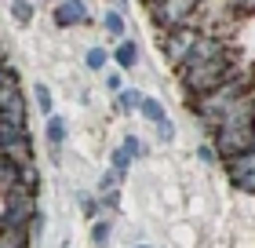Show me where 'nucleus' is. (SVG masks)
Returning <instances> with one entry per match:
<instances>
[{
	"mask_svg": "<svg viewBox=\"0 0 255 248\" xmlns=\"http://www.w3.org/2000/svg\"><path fill=\"white\" fill-rule=\"evenodd\" d=\"M245 69L234 62V51H226L223 58H212V62H197V66H179V80L182 88H186V95L197 99V95H208V91H215L219 84H226V80L241 77Z\"/></svg>",
	"mask_w": 255,
	"mask_h": 248,
	"instance_id": "1",
	"label": "nucleus"
},
{
	"mask_svg": "<svg viewBox=\"0 0 255 248\" xmlns=\"http://www.w3.org/2000/svg\"><path fill=\"white\" fill-rule=\"evenodd\" d=\"M245 91H248V69L241 77L226 80V84H219L215 91H208V95L190 99V106H193V113L201 117V124L208 128V132H219V124H223V117L230 113V106L245 95Z\"/></svg>",
	"mask_w": 255,
	"mask_h": 248,
	"instance_id": "2",
	"label": "nucleus"
},
{
	"mask_svg": "<svg viewBox=\"0 0 255 248\" xmlns=\"http://www.w3.org/2000/svg\"><path fill=\"white\" fill-rule=\"evenodd\" d=\"M146 11L153 18V26L160 29V37H164V33L190 26L193 15H197V4H190V0H160V4H146Z\"/></svg>",
	"mask_w": 255,
	"mask_h": 248,
	"instance_id": "3",
	"label": "nucleus"
},
{
	"mask_svg": "<svg viewBox=\"0 0 255 248\" xmlns=\"http://www.w3.org/2000/svg\"><path fill=\"white\" fill-rule=\"evenodd\" d=\"M197 40H201V33L186 26V29L164 33V37H160V48H164V58H168V62L179 69V66L190 58V51H193V44H197Z\"/></svg>",
	"mask_w": 255,
	"mask_h": 248,
	"instance_id": "4",
	"label": "nucleus"
},
{
	"mask_svg": "<svg viewBox=\"0 0 255 248\" xmlns=\"http://www.w3.org/2000/svg\"><path fill=\"white\" fill-rule=\"evenodd\" d=\"M55 22H59V26H80V22H88V4H80V0L55 4Z\"/></svg>",
	"mask_w": 255,
	"mask_h": 248,
	"instance_id": "5",
	"label": "nucleus"
},
{
	"mask_svg": "<svg viewBox=\"0 0 255 248\" xmlns=\"http://www.w3.org/2000/svg\"><path fill=\"white\" fill-rule=\"evenodd\" d=\"M226 172H230V179H237V175H252L255 172V143L245 153H237L234 161H226Z\"/></svg>",
	"mask_w": 255,
	"mask_h": 248,
	"instance_id": "6",
	"label": "nucleus"
},
{
	"mask_svg": "<svg viewBox=\"0 0 255 248\" xmlns=\"http://www.w3.org/2000/svg\"><path fill=\"white\" fill-rule=\"evenodd\" d=\"M113 58H117V66L131 69V66L138 62V44H135V40H121V44H117V51H113Z\"/></svg>",
	"mask_w": 255,
	"mask_h": 248,
	"instance_id": "7",
	"label": "nucleus"
},
{
	"mask_svg": "<svg viewBox=\"0 0 255 248\" xmlns=\"http://www.w3.org/2000/svg\"><path fill=\"white\" fill-rule=\"evenodd\" d=\"M0 248H29V230H0Z\"/></svg>",
	"mask_w": 255,
	"mask_h": 248,
	"instance_id": "8",
	"label": "nucleus"
},
{
	"mask_svg": "<svg viewBox=\"0 0 255 248\" xmlns=\"http://www.w3.org/2000/svg\"><path fill=\"white\" fill-rule=\"evenodd\" d=\"M15 183L26 186V190H37V186H40V168H37V164H22L18 175H15Z\"/></svg>",
	"mask_w": 255,
	"mask_h": 248,
	"instance_id": "9",
	"label": "nucleus"
},
{
	"mask_svg": "<svg viewBox=\"0 0 255 248\" xmlns=\"http://www.w3.org/2000/svg\"><path fill=\"white\" fill-rule=\"evenodd\" d=\"M138 110H142V117L149 124H160V121H168L164 117V106H160L157 99H142V106H138Z\"/></svg>",
	"mask_w": 255,
	"mask_h": 248,
	"instance_id": "10",
	"label": "nucleus"
},
{
	"mask_svg": "<svg viewBox=\"0 0 255 248\" xmlns=\"http://www.w3.org/2000/svg\"><path fill=\"white\" fill-rule=\"evenodd\" d=\"M33 11H37V7H33V4H26V0H15V4H7V15L15 18L18 26H26V22L33 18Z\"/></svg>",
	"mask_w": 255,
	"mask_h": 248,
	"instance_id": "11",
	"label": "nucleus"
},
{
	"mask_svg": "<svg viewBox=\"0 0 255 248\" xmlns=\"http://www.w3.org/2000/svg\"><path fill=\"white\" fill-rule=\"evenodd\" d=\"M62 139H66V121H62V117H51V121H48V143H51V150H59Z\"/></svg>",
	"mask_w": 255,
	"mask_h": 248,
	"instance_id": "12",
	"label": "nucleus"
},
{
	"mask_svg": "<svg viewBox=\"0 0 255 248\" xmlns=\"http://www.w3.org/2000/svg\"><path fill=\"white\" fill-rule=\"evenodd\" d=\"M117 106H121V110H138V106H142V95H138L135 88H124L117 95Z\"/></svg>",
	"mask_w": 255,
	"mask_h": 248,
	"instance_id": "13",
	"label": "nucleus"
},
{
	"mask_svg": "<svg viewBox=\"0 0 255 248\" xmlns=\"http://www.w3.org/2000/svg\"><path fill=\"white\" fill-rule=\"evenodd\" d=\"M91 241H95L99 248H106V245H110V223H106V219H99L95 227H91Z\"/></svg>",
	"mask_w": 255,
	"mask_h": 248,
	"instance_id": "14",
	"label": "nucleus"
},
{
	"mask_svg": "<svg viewBox=\"0 0 255 248\" xmlns=\"http://www.w3.org/2000/svg\"><path fill=\"white\" fill-rule=\"evenodd\" d=\"M121 179H124V175L110 168V172H106V175L99 179V190H102V194H113V190H117V183H121Z\"/></svg>",
	"mask_w": 255,
	"mask_h": 248,
	"instance_id": "15",
	"label": "nucleus"
},
{
	"mask_svg": "<svg viewBox=\"0 0 255 248\" xmlns=\"http://www.w3.org/2000/svg\"><path fill=\"white\" fill-rule=\"evenodd\" d=\"M102 26H106V33H113V37H121V33H124V18L117 15V11H110V15L102 18Z\"/></svg>",
	"mask_w": 255,
	"mask_h": 248,
	"instance_id": "16",
	"label": "nucleus"
},
{
	"mask_svg": "<svg viewBox=\"0 0 255 248\" xmlns=\"http://www.w3.org/2000/svg\"><path fill=\"white\" fill-rule=\"evenodd\" d=\"M121 150H124V153H128V157H131V161H135V157H142V153H146V146H142V143H138V139H135V135H128Z\"/></svg>",
	"mask_w": 255,
	"mask_h": 248,
	"instance_id": "17",
	"label": "nucleus"
},
{
	"mask_svg": "<svg viewBox=\"0 0 255 248\" xmlns=\"http://www.w3.org/2000/svg\"><path fill=\"white\" fill-rule=\"evenodd\" d=\"M128 168H131V157H128L124 150H113V172H121V175H128Z\"/></svg>",
	"mask_w": 255,
	"mask_h": 248,
	"instance_id": "18",
	"label": "nucleus"
},
{
	"mask_svg": "<svg viewBox=\"0 0 255 248\" xmlns=\"http://www.w3.org/2000/svg\"><path fill=\"white\" fill-rule=\"evenodd\" d=\"M106 58H110V55L102 51V48H91V51H88V66H91V69H102V66H106Z\"/></svg>",
	"mask_w": 255,
	"mask_h": 248,
	"instance_id": "19",
	"label": "nucleus"
},
{
	"mask_svg": "<svg viewBox=\"0 0 255 248\" xmlns=\"http://www.w3.org/2000/svg\"><path fill=\"white\" fill-rule=\"evenodd\" d=\"M37 102H40V113H51V91L44 84H37Z\"/></svg>",
	"mask_w": 255,
	"mask_h": 248,
	"instance_id": "20",
	"label": "nucleus"
},
{
	"mask_svg": "<svg viewBox=\"0 0 255 248\" xmlns=\"http://www.w3.org/2000/svg\"><path fill=\"white\" fill-rule=\"evenodd\" d=\"M234 186H237V190H245V194H255V172L252 175H237Z\"/></svg>",
	"mask_w": 255,
	"mask_h": 248,
	"instance_id": "21",
	"label": "nucleus"
},
{
	"mask_svg": "<svg viewBox=\"0 0 255 248\" xmlns=\"http://www.w3.org/2000/svg\"><path fill=\"white\" fill-rule=\"evenodd\" d=\"M157 135H160V143H171V139H175V128H171V121H160V124H157Z\"/></svg>",
	"mask_w": 255,
	"mask_h": 248,
	"instance_id": "22",
	"label": "nucleus"
},
{
	"mask_svg": "<svg viewBox=\"0 0 255 248\" xmlns=\"http://www.w3.org/2000/svg\"><path fill=\"white\" fill-rule=\"evenodd\" d=\"M106 88L121 95V91H124V77H121V73H110V77H106Z\"/></svg>",
	"mask_w": 255,
	"mask_h": 248,
	"instance_id": "23",
	"label": "nucleus"
},
{
	"mask_svg": "<svg viewBox=\"0 0 255 248\" xmlns=\"http://www.w3.org/2000/svg\"><path fill=\"white\" fill-rule=\"evenodd\" d=\"M80 208H84V216H95V212H99L95 197H88V194H80Z\"/></svg>",
	"mask_w": 255,
	"mask_h": 248,
	"instance_id": "24",
	"label": "nucleus"
},
{
	"mask_svg": "<svg viewBox=\"0 0 255 248\" xmlns=\"http://www.w3.org/2000/svg\"><path fill=\"white\" fill-rule=\"evenodd\" d=\"M99 205L113 212V208H117V205H121V194H117V190H113V194H102V201H99Z\"/></svg>",
	"mask_w": 255,
	"mask_h": 248,
	"instance_id": "25",
	"label": "nucleus"
},
{
	"mask_svg": "<svg viewBox=\"0 0 255 248\" xmlns=\"http://www.w3.org/2000/svg\"><path fill=\"white\" fill-rule=\"evenodd\" d=\"M197 157H201L204 164H215V150L212 146H201V150H197Z\"/></svg>",
	"mask_w": 255,
	"mask_h": 248,
	"instance_id": "26",
	"label": "nucleus"
},
{
	"mask_svg": "<svg viewBox=\"0 0 255 248\" xmlns=\"http://www.w3.org/2000/svg\"><path fill=\"white\" fill-rule=\"evenodd\" d=\"M138 248H149V245H138Z\"/></svg>",
	"mask_w": 255,
	"mask_h": 248,
	"instance_id": "27",
	"label": "nucleus"
}]
</instances>
